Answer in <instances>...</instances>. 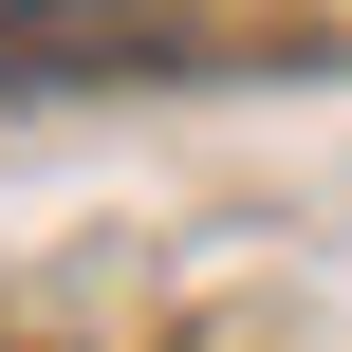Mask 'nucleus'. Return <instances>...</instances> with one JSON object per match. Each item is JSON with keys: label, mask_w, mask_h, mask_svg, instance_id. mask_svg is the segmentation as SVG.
<instances>
[{"label": "nucleus", "mask_w": 352, "mask_h": 352, "mask_svg": "<svg viewBox=\"0 0 352 352\" xmlns=\"http://www.w3.org/2000/svg\"><path fill=\"white\" fill-rule=\"evenodd\" d=\"M167 37H186V0H0V74H111Z\"/></svg>", "instance_id": "nucleus-1"}]
</instances>
